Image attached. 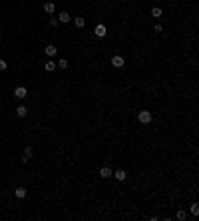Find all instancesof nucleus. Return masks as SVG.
Listing matches in <instances>:
<instances>
[{
	"label": "nucleus",
	"mask_w": 199,
	"mask_h": 221,
	"mask_svg": "<svg viewBox=\"0 0 199 221\" xmlns=\"http://www.w3.org/2000/svg\"><path fill=\"white\" fill-rule=\"evenodd\" d=\"M50 26H58V18H50Z\"/></svg>",
	"instance_id": "nucleus-20"
},
{
	"label": "nucleus",
	"mask_w": 199,
	"mask_h": 221,
	"mask_svg": "<svg viewBox=\"0 0 199 221\" xmlns=\"http://www.w3.org/2000/svg\"><path fill=\"white\" fill-rule=\"evenodd\" d=\"M56 66H60L62 70H64V68H68V60H64V58H62V60H60V62L56 64Z\"/></svg>",
	"instance_id": "nucleus-16"
},
{
	"label": "nucleus",
	"mask_w": 199,
	"mask_h": 221,
	"mask_svg": "<svg viewBox=\"0 0 199 221\" xmlns=\"http://www.w3.org/2000/svg\"><path fill=\"white\" fill-rule=\"evenodd\" d=\"M6 66H8V64H6L4 60H2V58H0V70H6Z\"/></svg>",
	"instance_id": "nucleus-19"
},
{
	"label": "nucleus",
	"mask_w": 199,
	"mask_h": 221,
	"mask_svg": "<svg viewBox=\"0 0 199 221\" xmlns=\"http://www.w3.org/2000/svg\"><path fill=\"white\" fill-rule=\"evenodd\" d=\"M14 96L18 98V100H24V98L28 96V90H26L24 86H20V88H16V90H14Z\"/></svg>",
	"instance_id": "nucleus-2"
},
{
	"label": "nucleus",
	"mask_w": 199,
	"mask_h": 221,
	"mask_svg": "<svg viewBox=\"0 0 199 221\" xmlns=\"http://www.w3.org/2000/svg\"><path fill=\"white\" fill-rule=\"evenodd\" d=\"M14 193H16V197H18V199H24V197H26V187H18Z\"/></svg>",
	"instance_id": "nucleus-10"
},
{
	"label": "nucleus",
	"mask_w": 199,
	"mask_h": 221,
	"mask_svg": "<svg viewBox=\"0 0 199 221\" xmlns=\"http://www.w3.org/2000/svg\"><path fill=\"white\" fill-rule=\"evenodd\" d=\"M56 52H58L56 46H52V44H50V46H46V54H48V56H56Z\"/></svg>",
	"instance_id": "nucleus-13"
},
{
	"label": "nucleus",
	"mask_w": 199,
	"mask_h": 221,
	"mask_svg": "<svg viewBox=\"0 0 199 221\" xmlns=\"http://www.w3.org/2000/svg\"><path fill=\"white\" fill-rule=\"evenodd\" d=\"M114 177L118 179V181H123V179H126V171H123V169H118V171H114Z\"/></svg>",
	"instance_id": "nucleus-8"
},
{
	"label": "nucleus",
	"mask_w": 199,
	"mask_h": 221,
	"mask_svg": "<svg viewBox=\"0 0 199 221\" xmlns=\"http://www.w3.org/2000/svg\"><path fill=\"white\" fill-rule=\"evenodd\" d=\"M191 213H193V215H199V205H197V203L191 205Z\"/></svg>",
	"instance_id": "nucleus-17"
},
{
	"label": "nucleus",
	"mask_w": 199,
	"mask_h": 221,
	"mask_svg": "<svg viewBox=\"0 0 199 221\" xmlns=\"http://www.w3.org/2000/svg\"><path fill=\"white\" fill-rule=\"evenodd\" d=\"M84 24H86V20L82 18V16H76V26L78 28H84Z\"/></svg>",
	"instance_id": "nucleus-14"
},
{
	"label": "nucleus",
	"mask_w": 199,
	"mask_h": 221,
	"mask_svg": "<svg viewBox=\"0 0 199 221\" xmlns=\"http://www.w3.org/2000/svg\"><path fill=\"white\" fill-rule=\"evenodd\" d=\"M54 8H56V6H54V2H44V12L52 14V12H54Z\"/></svg>",
	"instance_id": "nucleus-9"
},
{
	"label": "nucleus",
	"mask_w": 199,
	"mask_h": 221,
	"mask_svg": "<svg viewBox=\"0 0 199 221\" xmlns=\"http://www.w3.org/2000/svg\"><path fill=\"white\" fill-rule=\"evenodd\" d=\"M70 20H72V16L68 14V12H60V22L66 24V22H70Z\"/></svg>",
	"instance_id": "nucleus-11"
},
{
	"label": "nucleus",
	"mask_w": 199,
	"mask_h": 221,
	"mask_svg": "<svg viewBox=\"0 0 199 221\" xmlns=\"http://www.w3.org/2000/svg\"><path fill=\"white\" fill-rule=\"evenodd\" d=\"M100 175H102L104 179H109V177H114V171H112V169H109L108 165H106V167L100 169Z\"/></svg>",
	"instance_id": "nucleus-3"
},
{
	"label": "nucleus",
	"mask_w": 199,
	"mask_h": 221,
	"mask_svg": "<svg viewBox=\"0 0 199 221\" xmlns=\"http://www.w3.org/2000/svg\"><path fill=\"white\" fill-rule=\"evenodd\" d=\"M152 16H153V18H159V16H161V8H157V6H155V8H152Z\"/></svg>",
	"instance_id": "nucleus-15"
},
{
	"label": "nucleus",
	"mask_w": 199,
	"mask_h": 221,
	"mask_svg": "<svg viewBox=\"0 0 199 221\" xmlns=\"http://www.w3.org/2000/svg\"><path fill=\"white\" fill-rule=\"evenodd\" d=\"M185 217H187V213H185V211H177V219H181V221H183Z\"/></svg>",
	"instance_id": "nucleus-18"
},
{
	"label": "nucleus",
	"mask_w": 199,
	"mask_h": 221,
	"mask_svg": "<svg viewBox=\"0 0 199 221\" xmlns=\"http://www.w3.org/2000/svg\"><path fill=\"white\" fill-rule=\"evenodd\" d=\"M16 114H18V118H26V114H28V110L24 106H18V110H16Z\"/></svg>",
	"instance_id": "nucleus-12"
},
{
	"label": "nucleus",
	"mask_w": 199,
	"mask_h": 221,
	"mask_svg": "<svg viewBox=\"0 0 199 221\" xmlns=\"http://www.w3.org/2000/svg\"><path fill=\"white\" fill-rule=\"evenodd\" d=\"M138 120L142 122V124H149V122H152V114H149V112H147V110H143V112H139Z\"/></svg>",
	"instance_id": "nucleus-1"
},
{
	"label": "nucleus",
	"mask_w": 199,
	"mask_h": 221,
	"mask_svg": "<svg viewBox=\"0 0 199 221\" xmlns=\"http://www.w3.org/2000/svg\"><path fill=\"white\" fill-rule=\"evenodd\" d=\"M44 68H46V72H54V70H56V62H52V60H48L46 64H44Z\"/></svg>",
	"instance_id": "nucleus-7"
},
{
	"label": "nucleus",
	"mask_w": 199,
	"mask_h": 221,
	"mask_svg": "<svg viewBox=\"0 0 199 221\" xmlns=\"http://www.w3.org/2000/svg\"><path fill=\"white\" fill-rule=\"evenodd\" d=\"M106 34H108V30H106L104 24H98V26H96V36H98V38H104Z\"/></svg>",
	"instance_id": "nucleus-4"
},
{
	"label": "nucleus",
	"mask_w": 199,
	"mask_h": 221,
	"mask_svg": "<svg viewBox=\"0 0 199 221\" xmlns=\"http://www.w3.org/2000/svg\"><path fill=\"white\" fill-rule=\"evenodd\" d=\"M32 148H26V149H24V158H22V161H24V164H28V161H30V159H32Z\"/></svg>",
	"instance_id": "nucleus-6"
},
{
	"label": "nucleus",
	"mask_w": 199,
	"mask_h": 221,
	"mask_svg": "<svg viewBox=\"0 0 199 221\" xmlns=\"http://www.w3.org/2000/svg\"><path fill=\"white\" fill-rule=\"evenodd\" d=\"M112 66H114V68H122L123 66V58L122 56H114V58H112Z\"/></svg>",
	"instance_id": "nucleus-5"
}]
</instances>
